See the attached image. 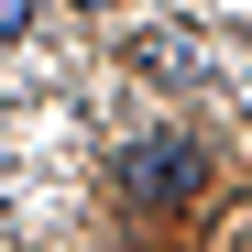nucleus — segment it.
Listing matches in <instances>:
<instances>
[{
  "mask_svg": "<svg viewBox=\"0 0 252 252\" xmlns=\"http://www.w3.org/2000/svg\"><path fill=\"white\" fill-rule=\"evenodd\" d=\"M197 187H208V143L197 132H143L121 154V197H143V208H187Z\"/></svg>",
  "mask_w": 252,
  "mask_h": 252,
  "instance_id": "1",
  "label": "nucleus"
},
{
  "mask_svg": "<svg viewBox=\"0 0 252 252\" xmlns=\"http://www.w3.org/2000/svg\"><path fill=\"white\" fill-rule=\"evenodd\" d=\"M143 66H154V77H197V55H187V33H176V22H154V33H143Z\"/></svg>",
  "mask_w": 252,
  "mask_h": 252,
  "instance_id": "2",
  "label": "nucleus"
},
{
  "mask_svg": "<svg viewBox=\"0 0 252 252\" xmlns=\"http://www.w3.org/2000/svg\"><path fill=\"white\" fill-rule=\"evenodd\" d=\"M22 33H33V0H0V55H11Z\"/></svg>",
  "mask_w": 252,
  "mask_h": 252,
  "instance_id": "3",
  "label": "nucleus"
}]
</instances>
